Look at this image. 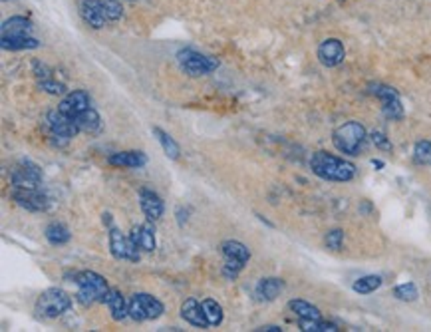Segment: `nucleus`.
Listing matches in <instances>:
<instances>
[{"mask_svg": "<svg viewBox=\"0 0 431 332\" xmlns=\"http://www.w3.org/2000/svg\"><path fill=\"white\" fill-rule=\"evenodd\" d=\"M181 317H183V321H187L197 328H209L211 326L207 321V314H205L203 303H199L197 298H187L181 305Z\"/></svg>", "mask_w": 431, "mask_h": 332, "instance_id": "19", "label": "nucleus"}, {"mask_svg": "<svg viewBox=\"0 0 431 332\" xmlns=\"http://www.w3.org/2000/svg\"><path fill=\"white\" fill-rule=\"evenodd\" d=\"M88 107H92L90 106V95L85 94L84 90H74L70 94L64 95V100H62L60 106H58V112L74 121V119L78 118L82 112H85Z\"/></svg>", "mask_w": 431, "mask_h": 332, "instance_id": "15", "label": "nucleus"}, {"mask_svg": "<svg viewBox=\"0 0 431 332\" xmlns=\"http://www.w3.org/2000/svg\"><path fill=\"white\" fill-rule=\"evenodd\" d=\"M413 159L419 166L431 167V142L430 140H421L413 147Z\"/></svg>", "mask_w": 431, "mask_h": 332, "instance_id": "31", "label": "nucleus"}, {"mask_svg": "<svg viewBox=\"0 0 431 332\" xmlns=\"http://www.w3.org/2000/svg\"><path fill=\"white\" fill-rule=\"evenodd\" d=\"M394 297L397 298V300H404V303H413V300H418L419 297L418 286L413 285V283H404V285L395 286Z\"/></svg>", "mask_w": 431, "mask_h": 332, "instance_id": "32", "label": "nucleus"}, {"mask_svg": "<svg viewBox=\"0 0 431 332\" xmlns=\"http://www.w3.org/2000/svg\"><path fill=\"white\" fill-rule=\"evenodd\" d=\"M282 288H285V281H282V279L268 277V279H261V281H259L254 293H256V297L261 298V300L271 303V300H275V298L282 293Z\"/></svg>", "mask_w": 431, "mask_h": 332, "instance_id": "23", "label": "nucleus"}, {"mask_svg": "<svg viewBox=\"0 0 431 332\" xmlns=\"http://www.w3.org/2000/svg\"><path fill=\"white\" fill-rule=\"evenodd\" d=\"M108 164L114 167H144L147 164V155L144 152H118L108 157Z\"/></svg>", "mask_w": 431, "mask_h": 332, "instance_id": "22", "label": "nucleus"}, {"mask_svg": "<svg viewBox=\"0 0 431 332\" xmlns=\"http://www.w3.org/2000/svg\"><path fill=\"white\" fill-rule=\"evenodd\" d=\"M104 305L109 309L114 321H123L125 317H130V303H125V298L118 288H109L108 295L104 298Z\"/></svg>", "mask_w": 431, "mask_h": 332, "instance_id": "21", "label": "nucleus"}, {"mask_svg": "<svg viewBox=\"0 0 431 332\" xmlns=\"http://www.w3.org/2000/svg\"><path fill=\"white\" fill-rule=\"evenodd\" d=\"M76 283H78V300L90 307V305H96V303H104V298L108 295L109 286L108 281L102 277V274L94 273V271H84L76 277Z\"/></svg>", "mask_w": 431, "mask_h": 332, "instance_id": "5", "label": "nucleus"}, {"mask_svg": "<svg viewBox=\"0 0 431 332\" xmlns=\"http://www.w3.org/2000/svg\"><path fill=\"white\" fill-rule=\"evenodd\" d=\"M153 135H157V140H159V143H161V147H163V152H165L169 159H177V157H179V145L169 135L167 131H163L161 128H153Z\"/></svg>", "mask_w": 431, "mask_h": 332, "instance_id": "28", "label": "nucleus"}, {"mask_svg": "<svg viewBox=\"0 0 431 332\" xmlns=\"http://www.w3.org/2000/svg\"><path fill=\"white\" fill-rule=\"evenodd\" d=\"M177 62L179 66L185 70V74H189L193 78H199V76H207L211 72H215L219 68V60L213 58V56H207V54H201L197 50H181L177 54Z\"/></svg>", "mask_w": 431, "mask_h": 332, "instance_id": "8", "label": "nucleus"}, {"mask_svg": "<svg viewBox=\"0 0 431 332\" xmlns=\"http://www.w3.org/2000/svg\"><path fill=\"white\" fill-rule=\"evenodd\" d=\"M368 131L360 121H346L340 128H336L332 133V142L336 150L346 155H358L362 145L366 143Z\"/></svg>", "mask_w": 431, "mask_h": 332, "instance_id": "4", "label": "nucleus"}, {"mask_svg": "<svg viewBox=\"0 0 431 332\" xmlns=\"http://www.w3.org/2000/svg\"><path fill=\"white\" fill-rule=\"evenodd\" d=\"M300 331L304 332H338L340 328L336 326L334 322H326L322 319L318 321H306V319H300Z\"/></svg>", "mask_w": 431, "mask_h": 332, "instance_id": "30", "label": "nucleus"}, {"mask_svg": "<svg viewBox=\"0 0 431 332\" xmlns=\"http://www.w3.org/2000/svg\"><path fill=\"white\" fill-rule=\"evenodd\" d=\"M0 46L4 50H36L40 40L34 38V24L26 16H13L0 26Z\"/></svg>", "mask_w": 431, "mask_h": 332, "instance_id": "1", "label": "nucleus"}, {"mask_svg": "<svg viewBox=\"0 0 431 332\" xmlns=\"http://www.w3.org/2000/svg\"><path fill=\"white\" fill-rule=\"evenodd\" d=\"M221 253L225 257V267H223V277L228 281H235L237 274L245 269V265L251 259V251L240 241H223Z\"/></svg>", "mask_w": 431, "mask_h": 332, "instance_id": "7", "label": "nucleus"}, {"mask_svg": "<svg viewBox=\"0 0 431 332\" xmlns=\"http://www.w3.org/2000/svg\"><path fill=\"white\" fill-rule=\"evenodd\" d=\"M72 307V297L62 288H46L36 300V312L44 319H58Z\"/></svg>", "mask_w": 431, "mask_h": 332, "instance_id": "6", "label": "nucleus"}, {"mask_svg": "<svg viewBox=\"0 0 431 332\" xmlns=\"http://www.w3.org/2000/svg\"><path fill=\"white\" fill-rule=\"evenodd\" d=\"M32 68H34V76H36L38 88H40L42 92H48V94H52V95H60L66 92V86H64L62 82H58V80L52 76V70H50L46 64H42V62L34 60Z\"/></svg>", "mask_w": 431, "mask_h": 332, "instance_id": "17", "label": "nucleus"}, {"mask_svg": "<svg viewBox=\"0 0 431 332\" xmlns=\"http://www.w3.org/2000/svg\"><path fill=\"white\" fill-rule=\"evenodd\" d=\"M109 251L118 261H139V253H137V247L132 243V239L125 237L116 227L109 229Z\"/></svg>", "mask_w": 431, "mask_h": 332, "instance_id": "13", "label": "nucleus"}, {"mask_svg": "<svg viewBox=\"0 0 431 332\" xmlns=\"http://www.w3.org/2000/svg\"><path fill=\"white\" fill-rule=\"evenodd\" d=\"M14 201L20 207H25L28 211H46L50 207L48 195H44L40 190H14L13 191Z\"/></svg>", "mask_w": 431, "mask_h": 332, "instance_id": "16", "label": "nucleus"}, {"mask_svg": "<svg viewBox=\"0 0 431 332\" xmlns=\"http://www.w3.org/2000/svg\"><path fill=\"white\" fill-rule=\"evenodd\" d=\"M371 142H374L376 147H380V150H385V152L392 150V143L388 142L385 133H382V131H374V133H371Z\"/></svg>", "mask_w": 431, "mask_h": 332, "instance_id": "34", "label": "nucleus"}, {"mask_svg": "<svg viewBox=\"0 0 431 332\" xmlns=\"http://www.w3.org/2000/svg\"><path fill=\"white\" fill-rule=\"evenodd\" d=\"M139 205H142V211H144L145 219L151 221V223L159 221L161 215H163V209H165V205L161 201V197L157 195L156 191L151 190L139 191Z\"/></svg>", "mask_w": 431, "mask_h": 332, "instance_id": "18", "label": "nucleus"}, {"mask_svg": "<svg viewBox=\"0 0 431 332\" xmlns=\"http://www.w3.org/2000/svg\"><path fill=\"white\" fill-rule=\"evenodd\" d=\"M310 169L314 175L326 179V181H338L346 183L356 175V167L346 159H340L328 152H316L310 159Z\"/></svg>", "mask_w": 431, "mask_h": 332, "instance_id": "2", "label": "nucleus"}, {"mask_svg": "<svg viewBox=\"0 0 431 332\" xmlns=\"http://www.w3.org/2000/svg\"><path fill=\"white\" fill-rule=\"evenodd\" d=\"M74 124L78 126V130L80 131L94 133V131L100 130V126H102V118H100V114H97L94 107H88L85 112H82L78 118L74 119Z\"/></svg>", "mask_w": 431, "mask_h": 332, "instance_id": "24", "label": "nucleus"}, {"mask_svg": "<svg viewBox=\"0 0 431 332\" xmlns=\"http://www.w3.org/2000/svg\"><path fill=\"white\" fill-rule=\"evenodd\" d=\"M163 310H165L163 303L147 293H137L130 300V317L137 322L156 321L163 314Z\"/></svg>", "mask_w": 431, "mask_h": 332, "instance_id": "9", "label": "nucleus"}, {"mask_svg": "<svg viewBox=\"0 0 431 332\" xmlns=\"http://www.w3.org/2000/svg\"><path fill=\"white\" fill-rule=\"evenodd\" d=\"M346 58V50H344V44L338 40V38H326L324 42H320L318 46V60L320 64L326 66V68H336L340 66Z\"/></svg>", "mask_w": 431, "mask_h": 332, "instance_id": "14", "label": "nucleus"}, {"mask_svg": "<svg viewBox=\"0 0 431 332\" xmlns=\"http://www.w3.org/2000/svg\"><path fill=\"white\" fill-rule=\"evenodd\" d=\"M70 231H68V227L62 225V223H50L48 227H46V239H48L50 245H66L68 241H70Z\"/></svg>", "mask_w": 431, "mask_h": 332, "instance_id": "26", "label": "nucleus"}, {"mask_svg": "<svg viewBox=\"0 0 431 332\" xmlns=\"http://www.w3.org/2000/svg\"><path fill=\"white\" fill-rule=\"evenodd\" d=\"M259 332H280V328L278 326H273V324H268V326H261V328H256Z\"/></svg>", "mask_w": 431, "mask_h": 332, "instance_id": "35", "label": "nucleus"}, {"mask_svg": "<svg viewBox=\"0 0 431 332\" xmlns=\"http://www.w3.org/2000/svg\"><path fill=\"white\" fill-rule=\"evenodd\" d=\"M44 126H46V130H48L50 138L58 143V145H66L72 138H76V135L80 133L78 126L74 124L72 119L66 118V116L60 114L58 109H54V112H48V114H46Z\"/></svg>", "mask_w": 431, "mask_h": 332, "instance_id": "10", "label": "nucleus"}, {"mask_svg": "<svg viewBox=\"0 0 431 332\" xmlns=\"http://www.w3.org/2000/svg\"><path fill=\"white\" fill-rule=\"evenodd\" d=\"M288 309L292 310L299 319H306V321H318V319H322L320 310L316 309V307H312L310 303L302 300V298L290 300V303H288Z\"/></svg>", "mask_w": 431, "mask_h": 332, "instance_id": "25", "label": "nucleus"}, {"mask_svg": "<svg viewBox=\"0 0 431 332\" xmlns=\"http://www.w3.org/2000/svg\"><path fill=\"white\" fill-rule=\"evenodd\" d=\"M203 309L205 314H207V321L211 326H219L223 322V307L213 300V298H205L203 300Z\"/></svg>", "mask_w": 431, "mask_h": 332, "instance_id": "29", "label": "nucleus"}, {"mask_svg": "<svg viewBox=\"0 0 431 332\" xmlns=\"http://www.w3.org/2000/svg\"><path fill=\"white\" fill-rule=\"evenodd\" d=\"M130 239H132V243L137 249L145 251V253L156 251V229L151 225V221H147L144 225L133 227Z\"/></svg>", "mask_w": 431, "mask_h": 332, "instance_id": "20", "label": "nucleus"}, {"mask_svg": "<svg viewBox=\"0 0 431 332\" xmlns=\"http://www.w3.org/2000/svg\"><path fill=\"white\" fill-rule=\"evenodd\" d=\"M80 16L92 28H104L109 22H118L123 16V6L118 0H82Z\"/></svg>", "mask_w": 431, "mask_h": 332, "instance_id": "3", "label": "nucleus"}, {"mask_svg": "<svg viewBox=\"0 0 431 332\" xmlns=\"http://www.w3.org/2000/svg\"><path fill=\"white\" fill-rule=\"evenodd\" d=\"M371 94L382 102V114L385 118L388 119L404 118V106H402L399 94L395 92L394 88L383 86V84H374V86H371Z\"/></svg>", "mask_w": 431, "mask_h": 332, "instance_id": "12", "label": "nucleus"}, {"mask_svg": "<svg viewBox=\"0 0 431 332\" xmlns=\"http://www.w3.org/2000/svg\"><path fill=\"white\" fill-rule=\"evenodd\" d=\"M324 243H326L328 249L340 251L342 249V243H344V231H342V229H332V231H328L326 237H324Z\"/></svg>", "mask_w": 431, "mask_h": 332, "instance_id": "33", "label": "nucleus"}, {"mask_svg": "<svg viewBox=\"0 0 431 332\" xmlns=\"http://www.w3.org/2000/svg\"><path fill=\"white\" fill-rule=\"evenodd\" d=\"M11 185L14 190H38L42 183V169L30 159H20L11 169Z\"/></svg>", "mask_w": 431, "mask_h": 332, "instance_id": "11", "label": "nucleus"}, {"mask_svg": "<svg viewBox=\"0 0 431 332\" xmlns=\"http://www.w3.org/2000/svg\"><path fill=\"white\" fill-rule=\"evenodd\" d=\"M382 283L383 281L380 274H366V277L358 279L352 288H354V293H358V295H370L374 291H378V288L382 286Z\"/></svg>", "mask_w": 431, "mask_h": 332, "instance_id": "27", "label": "nucleus"}]
</instances>
